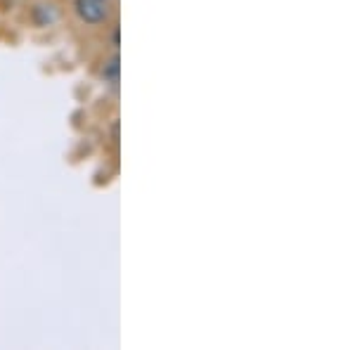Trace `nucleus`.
Wrapping results in <instances>:
<instances>
[{"label": "nucleus", "mask_w": 355, "mask_h": 350, "mask_svg": "<svg viewBox=\"0 0 355 350\" xmlns=\"http://www.w3.org/2000/svg\"><path fill=\"white\" fill-rule=\"evenodd\" d=\"M73 12L88 26H97L110 17V3L105 0H73Z\"/></svg>", "instance_id": "1"}, {"label": "nucleus", "mask_w": 355, "mask_h": 350, "mask_svg": "<svg viewBox=\"0 0 355 350\" xmlns=\"http://www.w3.org/2000/svg\"><path fill=\"white\" fill-rule=\"evenodd\" d=\"M102 78L110 83H116L119 81V57L114 55L110 62L105 64V69H102Z\"/></svg>", "instance_id": "2"}, {"label": "nucleus", "mask_w": 355, "mask_h": 350, "mask_svg": "<svg viewBox=\"0 0 355 350\" xmlns=\"http://www.w3.org/2000/svg\"><path fill=\"white\" fill-rule=\"evenodd\" d=\"M105 3H112V0H105Z\"/></svg>", "instance_id": "3"}]
</instances>
